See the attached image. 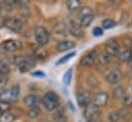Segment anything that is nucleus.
<instances>
[{"instance_id":"f257e3e1","label":"nucleus","mask_w":132,"mask_h":122,"mask_svg":"<svg viewBox=\"0 0 132 122\" xmlns=\"http://www.w3.org/2000/svg\"><path fill=\"white\" fill-rule=\"evenodd\" d=\"M41 102H42L43 107H44L47 111H53V110H55V109L59 107V103H60V102H59V96H57V94L53 91L46 92V93L43 95Z\"/></svg>"},{"instance_id":"f03ea898","label":"nucleus","mask_w":132,"mask_h":122,"mask_svg":"<svg viewBox=\"0 0 132 122\" xmlns=\"http://www.w3.org/2000/svg\"><path fill=\"white\" fill-rule=\"evenodd\" d=\"M36 63V59L34 56H30V57H18L15 58V64L19 68V70L23 73L28 72Z\"/></svg>"},{"instance_id":"7ed1b4c3","label":"nucleus","mask_w":132,"mask_h":122,"mask_svg":"<svg viewBox=\"0 0 132 122\" xmlns=\"http://www.w3.org/2000/svg\"><path fill=\"white\" fill-rule=\"evenodd\" d=\"M20 94V85H13L11 86L9 89H5V90H2L0 92V98L1 101H4V102H13L18 98Z\"/></svg>"},{"instance_id":"20e7f679","label":"nucleus","mask_w":132,"mask_h":122,"mask_svg":"<svg viewBox=\"0 0 132 122\" xmlns=\"http://www.w3.org/2000/svg\"><path fill=\"white\" fill-rule=\"evenodd\" d=\"M23 47L22 42L19 40L10 39L2 42L0 44V51L2 52H14L16 50H20Z\"/></svg>"},{"instance_id":"39448f33","label":"nucleus","mask_w":132,"mask_h":122,"mask_svg":"<svg viewBox=\"0 0 132 122\" xmlns=\"http://www.w3.org/2000/svg\"><path fill=\"white\" fill-rule=\"evenodd\" d=\"M49 37H50V36H49L48 31L46 30L44 27L39 26V27H37V28L35 29V38H36L37 42H38L41 46L46 45V44L48 43Z\"/></svg>"},{"instance_id":"423d86ee","label":"nucleus","mask_w":132,"mask_h":122,"mask_svg":"<svg viewBox=\"0 0 132 122\" xmlns=\"http://www.w3.org/2000/svg\"><path fill=\"white\" fill-rule=\"evenodd\" d=\"M4 26L12 32H20L23 28V22L16 18H7L4 20Z\"/></svg>"},{"instance_id":"0eeeda50","label":"nucleus","mask_w":132,"mask_h":122,"mask_svg":"<svg viewBox=\"0 0 132 122\" xmlns=\"http://www.w3.org/2000/svg\"><path fill=\"white\" fill-rule=\"evenodd\" d=\"M109 103V94L104 91L97 92L92 97V104L95 105L97 108L105 107Z\"/></svg>"},{"instance_id":"6e6552de","label":"nucleus","mask_w":132,"mask_h":122,"mask_svg":"<svg viewBox=\"0 0 132 122\" xmlns=\"http://www.w3.org/2000/svg\"><path fill=\"white\" fill-rule=\"evenodd\" d=\"M76 97H77V102H78L79 106L82 107V108H85L86 106H88L90 104V101H91L89 92L85 90V89L78 90L77 94H76Z\"/></svg>"},{"instance_id":"1a4fd4ad","label":"nucleus","mask_w":132,"mask_h":122,"mask_svg":"<svg viewBox=\"0 0 132 122\" xmlns=\"http://www.w3.org/2000/svg\"><path fill=\"white\" fill-rule=\"evenodd\" d=\"M97 59V52L95 50H91L87 52L81 60V65L84 67H92Z\"/></svg>"},{"instance_id":"9d476101","label":"nucleus","mask_w":132,"mask_h":122,"mask_svg":"<svg viewBox=\"0 0 132 122\" xmlns=\"http://www.w3.org/2000/svg\"><path fill=\"white\" fill-rule=\"evenodd\" d=\"M99 113V110L98 108L93 105L92 103H90L88 106H86L84 108V116L86 119L88 120H91V119H94Z\"/></svg>"},{"instance_id":"9b49d317","label":"nucleus","mask_w":132,"mask_h":122,"mask_svg":"<svg viewBox=\"0 0 132 122\" xmlns=\"http://www.w3.org/2000/svg\"><path fill=\"white\" fill-rule=\"evenodd\" d=\"M105 54H108L111 57L118 56L120 54V45L116 41H110L105 45Z\"/></svg>"},{"instance_id":"f8f14e48","label":"nucleus","mask_w":132,"mask_h":122,"mask_svg":"<svg viewBox=\"0 0 132 122\" xmlns=\"http://www.w3.org/2000/svg\"><path fill=\"white\" fill-rule=\"evenodd\" d=\"M68 30L69 32L76 38H81L83 36V31L81 29V27L74 21H70L69 25H68Z\"/></svg>"},{"instance_id":"ddd939ff","label":"nucleus","mask_w":132,"mask_h":122,"mask_svg":"<svg viewBox=\"0 0 132 122\" xmlns=\"http://www.w3.org/2000/svg\"><path fill=\"white\" fill-rule=\"evenodd\" d=\"M52 34L55 38H64L67 35V26L64 23H59L54 26Z\"/></svg>"},{"instance_id":"4468645a","label":"nucleus","mask_w":132,"mask_h":122,"mask_svg":"<svg viewBox=\"0 0 132 122\" xmlns=\"http://www.w3.org/2000/svg\"><path fill=\"white\" fill-rule=\"evenodd\" d=\"M121 72L119 70H114L112 72L109 73V75L106 76V81L110 84H116L121 80Z\"/></svg>"},{"instance_id":"2eb2a0df","label":"nucleus","mask_w":132,"mask_h":122,"mask_svg":"<svg viewBox=\"0 0 132 122\" xmlns=\"http://www.w3.org/2000/svg\"><path fill=\"white\" fill-rule=\"evenodd\" d=\"M39 103V97L36 95V94H28L27 96H25L24 98V104L30 108H33V107H37Z\"/></svg>"},{"instance_id":"dca6fc26","label":"nucleus","mask_w":132,"mask_h":122,"mask_svg":"<svg viewBox=\"0 0 132 122\" xmlns=\"http://www.w3.org/2000/svg\"><path fill=\"white\" fill-rule=\"evenodd\" d=\"M74 47H75V43L73 41H71V40H63L56 46L57 50L61 51V52L66 51V50H70V49H72Z\"/></svg>"},{"instance_id":"f3484780","label":"nucleus","mask_w":132,"mask_h":122,"mask_svg":"<svg viewBox=\"0 0 132 122\" xmlns=\"http://www.w3.org/2000/svg\"><path fill=\"white\" fill-rule=\"evenodd\" d=\"M118 58L121 62H130L132 60V49L131 48H126L124 50H122L119 55H118Z\"/></svg>"},{"instance_id":"a211bd4d","label":"nucleus","mask_w":132,"mask_h":122,"mask_svg":"<svg viewBox=\"0 0 132 122\" xmlns=\"http://www.w3.org/2000/svg\"><path fill=\"white\" fill-rule=\"evenodd\" d=\"M94 14H87V16H81L80 17V27L87 28L90 26V24L93 22Z\"/></svg>"},{"instance_id":"6ab92c4d","label":"nucleus","mask_w":132,"mask_h":122,"mask_svg":"<svg viewBox=\"0 0 132 122\" xmlns=\"http://www.w3.org/2000/svg\"><path fill=\"white\" fill-rule=\"evenodd\" d=\"M66 5L68 9L71 11H76L81 8V2L79 0H69L66 2Z\"/></svg>"},{"instance_id":"aec40b11","label":"nucleus","mask_w":132,"mask_h":122,"mask_svg":"<svg viewBox=\"0 0 132 122\" xmlns=\"http://www.w3.org/2000/svg\"><path fill=\"white\" fill-rule=\"evenodd\" d=\"M47 51L44 49V48H42V47H38V48H36L35 49V51H34L33 56L35 57V59H41V60H44V59H46L47 58Z\"/></svg>"},{"instance_id":"412c9836","label":"nucleus","mask_w":132,"mask_h":122,"mask_svg":"<svg viewBox=\"0 0 132 122\" xmlns=\"http://www.w3.org/2000/svg\"><path fill=\"white\" fill-rule=\"evenodd\" d=\"M112 57L111 56H109L108 54H105V52H103V54H101V55H99L97 56V60H98V63L100 65H102V66H105V65H108V64H110L111 61H112V59H111Z\"/></svg>"},{"instance_id":"4be33fe9","label":"nucleus","mask_w":132,"mask_h":122,"mask_svg":"<svg viewBox=\"0 0 132 122\" xmlns=\"http://www.w3.org/2000/svg\"><path fill=\"white\" fill-rule=\"evenodd\" d=\"M16 5H18V1H15V0H8V1H4L3 2V7L7 11L13 10Z\"/></svg>"},{"instance_id":"5701e85b","label":"nucleus","mask_w":132,"mask_h":122,"mask_svg":"<svg viewBox=\"0 0 132 122\" xmlns=\"http://www.w3.org/2000/svg\"><path fill=\"white\" fill-rule=\"evenodd\" d=\"M10 71V68H9V65L3 60H0V74L1 75H6L8 74Z\"/></svg>"},{"instance_id":"b1692460","label":"nucleus","mask_w":132,"mask_h":122,"mask_svg":"<svg viewBox=\"0 0 132 122\" xmlns=\"http://www.w3.org/2000/svg\"><path fill=\"white\" fill-rule=\"evenodd\" d=\"M113 95H114V97H115V98H118V100L123 98V97L125 96L124 88H123V87H121V86L116 87V88L114 89V91H113Z\"/></svg>"},{"instance_id":"393cba45","label":"nucleus","mask_w":132,"mask_h":122,"mask_svg":"<svg viewBox=\"0 0 132 122\" xmlns=\"http://www.w3.org/2000/svg\"><path fill=\"white\" fill-rule=\"evenodd\" d=\"M27 115H28L29 118H33V119L34 118H37L40 115V109L38 108V106L37 107H33V108H30V110L28 111Z\"/></svg>"},{"instance_id":"a878e982","label":"nucleus","mask_w":132,"mask_h":122,"mask_svg":"<svg viewBox=\"0 0 132 122\" xmlns=\"http://www.w3.org/2000/svg\"><path fill=\"white\" fill-rule=\"evenodd\" d=\"M10 109V104L4 101H0V116H2L3 114L7 113Z\"/></svg>"},{"instance_id":"bb28decb","label":"nucleus","mask_w":132,"mask_h":122,"mask_svg":"<svg viewBox=\"0 0 132 122\" xmlns=\"http://www.w3.org/2000/svg\"><path fill=\"white\" fill-rule=\"evenodd\" d=\"M72 78H73V70L72 69H69L65 73L64 77H63V82L66 84V85H69L72 81Z\"/></svg>"},{"instance_id":"cd10ccee","label":"nucleus","mask_w":132,"mask_h":122,"mask_svg":"<svg viewBox=\"0 0 132 122\" xmlns=\"http://www.w3.org/2000/svg\"><path fill=\"white\" fill-rule=\"evenodd\" d=\"M121 119V114L118 111H113L109 114V120L111 122H118Z\"/></svg>"},{"instance_id":"c85d7f7f","label":"nucleus","mask_w":132,"mask_h":122,"mask_svg":"<svg viewBox=\"0 0 132 122\" xmlns=\"http://www.w3.org/2000/svg\"><path fill=\"white\" fill-rule=\"evenodd\" d=\"M116 26V22L112 19H105L102 21V27L104 29H112Z\"/></svg>"},{"instance_id":"c756f323","label":"nucleus","mask_w":132,"mask_h":122,"mask_svg":"<svg viewBox=\"0 0 132 122\" xmlns=\"http://www.w3.org/2000/svg\"><path fill=\"white\" fill-rule=\"evenodd\" d=\"M13 120H14V116L8 112L0 116V122H12Z\"/></svg>"},{"instance_id":"7c9ffc66","label":"nucleus","mask_w":132,"mask_h":122,"mask_svg":"<svg viewBox=\"0 0 132 122\" xmlns=\"http://www.w3.org/2000/svg\"><path fill=\"white\" fill-rule=\"evenodd\" d=\"M53 118L56 120V121H60V122H65L64 120L66 119V114L64 113V111L63 110H60V111H57L55 114H54V116H53Z\"/></svg>"},{"instance_id":"2f4dec72","label":"nucleus","mask_w":132,"mask_h":122,"mask_svg":"<svg viewBox=\"0 0 132 122\" xmlns=\"http://www.w3.org/2000/svg\"><path fill=\"white\" fill-rule=\"evenodd\" d=\"M75 55H76V52H70V54H68L67 56L65 57H63L62 59H60L59 61L56 62V65H62V64H64V63H66L68 62L71 58H73V57H75Z\"/></svg>"},{"instance_id":"473e14b6","label":"nucleus","mask_w":132,"mask_h":122,"mask_svg":"<svg viewBox=\"0 0 132 122\" xmlns=\"http://www.w3.org/2000/svg\"><path fill=\"white\" fill-rule=\"evenodd\" d=\"M87 14H94L92 8L88 7V6H84L80 9V17L81 16H87Z\"/></svg>"},{"instance_id":"72a5a7b5","label":"nucleus","mask_w":132,"mask_h":122,"mask_svg":"<svg viewBox=\"0 0 132 122\" xmlns=\"http://www.w3.org/2000/svg\"><path fill=\"white\" fill-rule=\"evenodd\" d=\"M123 104L125 105V106H127V107H130L132 106V95L131 94H128V95H125L124 97H123Z\"/></svg>"},{"instance_id":"f704fd0d","label":"nucleus","mask_w":132,"mask_h":122,"mask_svg":"<svg viewBox=\"0 0 132 122\" xmlns=\"http://www.w3.org/2000/svg\"><path fill=\"white\" fill-rule=\"evenodd\" d=\"M6 83H7V78H6V76L0 74V89H2V88L6 85Z\"/></svg>"},{"instance_id":"c9c22d12","label":"nucleus","mask_w":132,"mask_h":122,"mask_svg":"<svg viewBox=\"0 0 132 122\" xmlns=\"http://www.w3.org/2000/svg\"><path fill=\"white\" fill-rule=\"evenodd\" d=\"M92 34H93L95 37H97V36H101V35L103 34V32H102V29H101V28L95 27V28L92 30Z\"/></svg>"},{"instance_id":"e433bc0d","label":"nucleus","mask_w":132,"mask_h":122,"mask_svg":"<svg viewBox=\"0 0 132 122\" xmlns=\"http://www.w3.org/2000/svg\"><path fill=\"white\" fill-rule=\"evenodd\" d=\"M33 76H37V77H45V74L43 72H40V71H37V72H34Z\"/></svg>"},{"instance_id":"4c0bfd02","label":"nucleus","mask_w":132,"mask_h":122,"mask_svg":"<svg viewBox=\"0 0 132 122\" xmlns=\"http://www.w3.org/2000/svg\"><path fill=\"white\" fill-rule=\"evenodd\" d=\"M4 26V19L0 16V28H2Z\"/></svg>"},{"instance_id":"58836bf2","label":"nucleus","mask_w":132,"mask_h":122,"mask_svg":"<svg viewBox=\"0 0 132 122\" xmlns=\"http://www.w3.org/2000/svg\"><path fill=\"white\" fill-rule=\"evenodd\" d=\"M87 122H96V121H95V119H91V120H88Z\"/></svg>"},{"instance_id":"ea45409f","label":"nucleus","mask_w":132,"mask_h":122,"mask_svg":"<svg viewBox=\"0 0 132 122\" xmlns=\"http://www.w3.org/2000/svg\"><path fill=\"white\" fill-rule=\"evenodd\" d=\"M129 65H130V68L132 69V60L130 62H129Z\"/></svg>"},{"instance_id":"a19ab883","label":"nucleus","mask_w":132,"mask_h":122,"mask_svg":"<svg viewBox=\"0 0 132 122\" xmlns=\"http://www.w3.org/2000/svg\"><path fill=\"white\" fill-rule=\"evenodd\" d=\"M1 10H2V5L0 4V12H1Z\"/></svg>"}]
</instances>
